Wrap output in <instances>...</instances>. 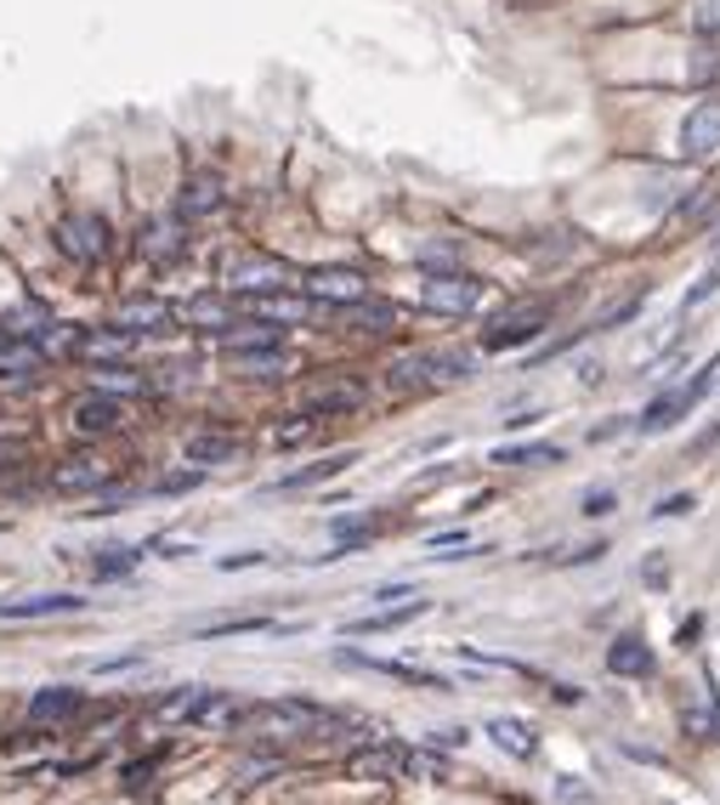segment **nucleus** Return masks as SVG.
Wrapping results in <instances>:
<instances>
[{
	"mask_svg": "<svg viewBox=\"0 0 720 805\" xmlns=\"http://www.w3.org/2000/svg\"><path fill=\"white\" fill-rule=\"evenodd\" d=\"M335 715L318 710L307 698H272V703H250L239 720V732H256V738H307V732H330Z\"/></svg>",
	"mask_w": 720,
	"mask_h": 805,
	"instance_id": "f257e3e1",
	"label": "nucleus"
},
{
	"mask_svg": "<svg viewBox=\"0 0 720 805\" xmlns=\"http://www.w3.org/2000/svg\"><path fill=\"white\" fill-rule=\"evenodd\" d=\"M346 771L352 777H369V783H391V777H426V783H437V777H449V761L432 749H403V743H375L346 761Z\"/></svg>",
	"mask_w": 720,
	"mask_h": 805,
	"instance_id": "f03ea898",
	"label": "nucleus"
},
{
	"mask_svg": "<svg viewBox=\"0 0 720 805\" xmlns=\"http://www.w3.org/2000/svg\"><path fill=\"white\" fill-rule=\"evenodd\" d=\"M228 295H267V290H290L295 284V267L279 261V256H267V250H244V256L228 261Z\"/></svg>",
	"mask_w": 720,
	"mask_h": 805,
	"instance_id": "7ed1b4c3",
	"label": "nucleus"
},
{
	"mask_svg": "<svg viewBox=\"0 0 720 805\" xmlns=\"http://www.w3.org/2000/svg\"><path fill=\"white\" fill-rule=\"evenodd\" d=\"M57 250L74 261V267H97L108 256V244H114V233H108V221L103 216H91V210H74V216H63L57 221Z\"/></svg>",
	"mask_w": 720,
	"mask_h": 805,
	"instance_id": "20e7f679",
	"label": "nucleus"
},
{
	"mask_svg": "<svg viewBox=\"0 0 720 805\" xmlns=\"http://www.w3.org/2000/svg\"><path fill=\"white\" fill-rule=\"evenodd\" d=\"M715 369H720V358H709L692 381H681V386H669V392H658L647 409H641V420H635V432H664V425H676L692 403H698L709 386H715Z\"/></svg>",
	"mask_w": 720,
	"mask_h": 805,
	"instance_id": "39448f33",
	"label": "nucleus"
},
{
	"mask_svg": "<svg viewBox=\"0 0 720 805\" xmlns=\"http://www.w3.org/2000/svg\"><path fill=\"white\" fill-rule=\"evenodd\" d=\"M301 295H312L318 307H358V301H369V279L363 272H352V267H318V272H307L301 279Z\"/></svg>",
	"mask_w": 720,
	"mask_h": 805,
	"instance_id": "423d86ee",
	"label": "nucleus"
},
{
	"mask_svg": "<svg viewBox=\"0 0 720 805\" xmlns=\"http://www.w3.org/2000/svg\"><path fill=\"white\" fill-rule=\"evenodd\" d=\"M432 312H449V318H465L483 307V279H465V272H432L426 290H420Z\"/></svg>",
	"mask_w": 720,
	"mask_h": 805,
	"instance_id": "0eeeda50",
	"label": "nucleus"
},
{
	"mask_svg": "<svg viewBox=\"0 0 720 805\" xmlns=\"http://www.w3.org/2000/svg\"><path fill=\"white\" fill-rule=\"evenodd\" d=\"M681 154H686L692 165H704V159L720 154V97H704V103L686 114V125H681Z\"/></svg>",
	"mask_w": 720,
	"mask_h": 805,
	"instance_id": "6e6552de",
	"label": "nucleus"
},
{
	"mask_svg": "<svg viewBox=\"0 0 720 805\" xmlns=\"http://www.w3.org/2000/svg\"><path fill=\"white\" fill-rule=\"evenodd\" d=\"M108 323H114V330H126V335H159V330L177 323V307L159 301V295H131V301H119V307H114Z\"/></svg>",
	"mask_w": 720,
	"mask_h": 805,
	"instance_id": "1a4fd4ad",
	"label": "nucleus"
},
{
	"mask_svg": "<svg viewBox=\"0 0 720 805\" xmlns=\"http://www.w3.org/2000/svg\"><path fill=\"white\" fill-rule=\"evenodd\" d=\"M250 318L261 323H307L318 312V301L312 295H290V290H267V295H233Z\"/></svg>",
	"mask_w": 720,
	"mask_h": 805,
	"instance_id": "9d476101",
	"label": "nucleus"
},
{
	"mask_svg": "<svg viewBox=\"0 0 720 805\" xmlns=\"http://www.w3.org/2000/svg\"><path fill=\"white\" fill-rule=\"evenodd\" d=\"M544 318H551V307L544 301H533V307H516V312H505L493 330L483 335V346L488 352H511V346H528L533 335H544Z\"/></svg>",
	"mask_w": 720,
	"mask_h": 805,
	"instance_id": "9b49d317",
	"label": "nucleus"
},
{
	"mask_svg": "<svg viewBox=\"0 0 720 805\" xmlns=\"http://www.w3.org/2000/svg\"><path fill=\"white\" fill-rule=\"evenodd\" d=\"M114 460H103V455H74V460H63L57 471H52V488H63V494H97V488H108L114 483Z\"/></svg>",
	"mask_w": 720,
	"mask_h": 805,
	"instance_id": "f8f14e48",
	"label": "nucleus"
},
{
	"mask_svg": "<svg viewBox=\"0 0 720 805\" xmlns=\"http://www.w3.org/2000/svg\"><path fill=\"white\" fill-rule=\"evenodd\" d=\"M340 664H352V669H375V675H391V681H403V687H420V692H454L442 675H432V669H414V664H397V659H363V652H352V647H340L335 652Z\"/></svg>",
	"mask_w": 720,
	"mask_h": 805,
	"instance_id": "ddd939ff",
	"label": "nucleus"
},
{
	"mask_svg": "<svg viewBox=\"0 0 720 805\" xmlns=\"http://www.w3.org/2000/svg\"><path fill=\"white\" fill-rule=\"evenodd\" d=\"M137 250L154 267H165V261H177L182 250H188V233H182V216H165V221H147V228L137 233Z\"/></svg>",
	"mask_w": 720,
	"mask_h": 805,
	"instance_id": "4468645a",
	"label": "nucleus"
},
{
	"mask_svg": "<svg viewBox=\"0 0 720 805\" xmlns=\"http://www.w3.org/2000/svg\"><path fill=\"white\" fill-rule=\"evenodd\" d=\"M715 216H720V188H692L681 205H676V216H669V233H676V239L704 233Z\"/></svg>",
	"mask_w": 720,
	"mask_h": 805,
	"instance_id": "2eb2a0df",
	"label": "nucleus"
},
{
	"mask_svg": "<svg viewBox=\"0 0 720 805\" xmlns=\"http://www.w3.org/2000/svg\"><path fill=\"white\" fill-rule=\"evenodd\" d=\"M86 596H68V590H52V596H23V601H0V618L17 624V618H57V613H80Z\"/></svg>",
	"mask_w": 720,
	"mask_h": 805,
	"instance_id": "dca6fc26",
	"label": "nucleus"
},
{
	"mask_svg": "<svg viewBox=\"0 0 720 805\" xmlns=\"http://www.w3.org/2000/svg\"><path fill=\"white\" fill-rule=\"evenodd\" d=\"M86 710V692L80 687H46V692H35L29 698V720L35 726H46V720H74V715H80Z\"/></svg>",
	"mask_w": 720,
	"mask_h": 805,
	"instance_id": "f3484780",
	"label": "nucleus"
},
{
	"mask_svg": "<svg viewBox=\"0 0 720 805\" xmlns=\"http://www.w3.org/2000/svg\"><path fill=\"white\" fill-rule=\"evenodd\" d=\"M126 420V409H119V397H103V392H91L74 403V432H86V437H103L114 432V425Z\"/></svg>",
	"mask_w": 720,
	"mask_h": 805,
	"instance_id": "a211bd4d",
	"label": "nucleus"
},
{
	"mask_svg": "<svg viewBox=\"0 0 720 805\" xmlns=\"http://www.w3.org/2000/svg\"><path fill=\"white\" fill-rule=\"evenodd\" d=\"M420 613H426V601L409 596V601H397V608H381V613H369V618H352V624H346V636H386V630H403V624H414Z\"/></svg>",
	"mask_w": 720,
	"mask_h": 805,
	"instance_id": "6ab92c4d",
	"label": "nucleus"
},
{
	"mask_svg": "<svg viewBox=\"0 0 720 805\" xmlns=\"http://www.w3.org/2000/svg\"><path fill=\"white\" fill-rule=\"evenodd\" d=\"M221 205H228V193H221L216 176H188L182 182V199H177V210L182 221H198V216H216Z\"/></svg>",
	"mask_w": 720,
	"mask_h": 805,
	"instance_id": "aec40b11",
	"label": "nucleus"
},
{
	"mask_svg": "<svg viewBox=\"0 0 720 805\" xmlns=\"http://www.w3.org/2000/svg\"><path fill=\"white\" fill-rule=\"evenodd\" d=\"M233 312H239V301H228V295H193V301H188V307H182L177 318H188L193 330H210V335H221L228 323H239Z\"/></svg>",
	"mask_w": 720,
	"mask_h": 805,
	"instance_id": "412c9836",
	"label": "nucleus"
},
{
	"mask_svg": "<svg viewBox=\"0 0 720 805\" xmlns=\"http://www.w3.org/2000/svg\"><path fill=\"white\" fill-rule=\"evenodd\" d=\"M91 392H103V397H142L147 374L126 369V363H91Z\"/></svg>",
	"mask_w": 720,
	"mask_h": 805,
	"instance_id": "4be33fe9",
	"label": "nucleus"
},
{
	"mask_svg": "<svg viewBox=\"0 0 720 805\" xmlns=\"http://www.w3.org/2000/svg\"><path fill=\"white\" fill-rule=\"evenodd\" d=\"M386 534V516H352V522H335V550H330V557H358V550H369V545H375Z\"/></svg>",
	"mask_w": 720,
	"mask_h": 805,
	"instance_id": "5701e85b",
	"label": "nucleus"
},
{
	"mask_svg": "<svg viewBox=\"0 0 720 805\" xmlns=\"http://www.w3.org/2000/svg\"><path fill=\"white\" fill-rule=\"evenodd\" d=\"M131 341L137 335H126V330H91V335H80V352H74V358H86V363H119L131 352Z\"/></svg>",
	"mask_w": 720,
	"mask_h": 805,
	"instance_id": "b1692460",
	"label": "nucleus"
},
{
	"mask_svg": "<svg viewBox=\"0 0 720 805\" xmlns=\"http://www.w3.org/2000/svg\"><path fill=\"white\" fill-rule=\"evenodd\" d=\"M244 710H250V703H244V698H228V692H205V703H198L193 726H210V732H233V726L244 720Z\"/></svg>",
	"mask_w": 720,
	"mask_h": 805,
	"instance_id": "393cba45",
	"label": "nucleus"
},
{
	"mask_svg": "<svg viewBox=\"0 0 720 805\" xmlns=\"http://www.w3.org/2000/svg\"><path fill=\"white\" fill-rule=\"evenodd\" d=\"M228 369H239V374H284V369H295V358H290V352H284V341H279V346L228 352Z\"/></svg>",
	"mask_w": 720,
	"mask_h": 805,
	"instance_id": "a878e982",
	"label": "nucleus"
},
{
	"mask_svg": "<svg viewBox=\"0 0 720 805\" xmlns=\"http://www.w3.org/2000/svg\"><path fill=\"white\" fill-rule=\"evenodd\" d=\"M607 669L613 675H653V647L641 636H618L607 647Z\"/></svg>",
	"mask_w": 720,
	"mask_h": 805,
	"instance_id": "bb28decb",
	"label": "nucleus"
},
{
	"mask_svg": "<svg viewBox=\"0 0 720 805\" xmlns=\"http://www.w3.org/2000/svg\"><path fill=\"white\" fill-rule=\"evenodd\" d=\"M205 692H210V687H177L170 698L154 703V720H159V726H182V720L193 726V715H198V703H205Z\"/></svg>",
	"mask_w": 720,
	"mask_h": 805,
	"instance_id": "cd10ccee",
	"label": "nucleus"
},
{
	"mask_svg": "<svg viewBox=\"0 0 720 805\" xmlns=\"http://www.w3.org/2000/svg\"><path fill=\"white\" fill-rule=\"evenodd\" d=\"M182 455H188L193 465H221V460L239 455V437H228V432H193Z\"/></svg>",
	"mask_w": 720,
	"mask_h": 805,
	"instance_id": "c85d7f7f",
	"label": "nucleus"
},
{
	"mask_svg": "<svg viewBox=\"0 0 720 805\" xmlns=\"http://www.w3.org/2000/svg\"><path fill=\"white\" fill-rule=\"evenodd\" d=\"M267 630H279L272 618H261V613H244V618H216V624H205L198 630V641H228V636H267Z\"/></svg>",
	"mask_w": 720,
	"mask_h": 805,
	"instance_id": "c756f323",
	"label": "nucleus"
},
{
	"mask_svg": "<svg viewBox=\"0 0 720 805\" xmlns=\"http://www.w3.org/2000/svg\"><path fill=\"white\" fill-rule=\"evenodd\" d=\"M488 738L500 743L505 754H516V761H528V754L539 749V738H533V726H523V720H493V726H488Z\"/></svg>",
	"mask_w": 720,
	"mask_h": 805,
	"instance_id": "7c9ffc66",
	"label": "nucleus"
},
{
	"mask_svg": "<svg viewBox=\"0 0 720 805\" xmlns=\"http://www.w3.org/2000/svg\"><path fill=\"white\" fill-rule=\"evenodd\" d=\"M556 443H523V448H493V465H556Z\"/></svg>",
	"mask_w": 720,
	"mask_h": 805,
	"instance_id": "2f4dec72",
	"label": "nucleus"
},
{
	"mask_svg": "<svg viewBox=\"0 0 720 805\" xmlns=\"http://www.w3.org/2000/svg\"><path fill=\"white\" fill-rule=\"evenodd\" d=\"M137 562H142V550H137V545H108L103 557L91 562V573H97V578H126Z\"/></svg>",
	"mask_w": 720,
	"mask_h": 805,
	"instance_id": "473e14b6",
	"label": "nucleus"
},
{
	"mask_svg": "<svg viewBox=\"0 0 720 805\" xmlns=\"http://www.w3.org/2000/svg\"><path fill=\"white\" fill-rule=\"evenodd\" d=\"M363 403V386L358 381H340V386H330V392H318L312 403H307V414H330V409H358Z\"/></svg>",
	"mask_w": 720,
	"mask_h": 805,
	"instance_id": "72a5a7b5",
	"label": "nucleus"
},
{
	"mask_svg": "<svg viewBox=\"0 0 720 805\" xmlns=\"http://www.w3.org/2000/svg\"><path fill=\"white\" fill-rule=\"evenodd\" d=\"M352 465V455H330V460H318V465H307V471H290L279 488H312V483H324V476H335V471H346Z\"/></svg>",
	"mask_w": 720,
	"mask_h": 805,
	"instance_id": "f704fd0d",
	"label": "nucleus"
},
{
	"mask_svg": "<svg viewBox=\"0 0 720 805\" xmlns=\"http://www.w3.org/2000/svg\"><path fill=\"white\" fill-rule=\"evenodd\" d=\"M715 290H720V261H715V267L704 272V279H698V284H692V290H686V301H681V312H698V307H704V301H709Z\"/></svg>",
	"mask_w": 720,
	"mask_h": 805,
	"instance_id": "c9c22d12",
	"label": "nucleus"
},
{
	"mask_svg": "<svg viewBox=\"0 0 720 805\" xmlns=\"http://www.w3.org/2000/svg\"><path fill=\"white\" fill-rule=\"evenodd\" d=\"M692 17L704 35H720V0H692Z\"/></svg>",
	"mask_w": 720,
	"mask_h": 805,
	"instance_id": "e433bc0d",
	"label": "nucleus"
},
{
	"mask_svg": "<svg viewBox=\"0 0 720 805\" xmlns=\"http://www.w3.org/2000/svg\"><path fill=\"white\" fill-rule=\"evenodd\" d=\"M692 506H698V499H692V494H669V499H664V506H658L653 516H658V522H664V516H686Z\"/></svg>",
	"mask_w": 720,
	"mask_h": 805,
	"instance_id": "4c0bfd02",
	"label": "nucleus"
},
{
	"mask_svg": "<svg viewBox=\"0 0 720 805\" xmlns=\"http://www.w3.org/2000/svg\"><path fill=\"white\" fill-rule=\"evenodd\" d=\"M267 550H239V557H221V573H239V567H261Z\"/></svg>",
	"mask_w": 720,
	"mask_h": 805,
	"instance_id": "58836bf2",
	"label": "nucleus"
},
{
	"mask_svg": "<svg viewBox=\"0 0 720 805\" xmlns=\"http://www.w3.org/2000/svg\"><path fill=\"white\" fill-rule=\"evenodd\" d=\"M613 506H618V499H613L607 488H590V499H584V516H607Z\"/></svg>",
	"mask_w": 720,
	"mask_h": 805,
	"instance_id": "ea45409f",
	"label": "nucleus"
},
{
	"mask_svg": "<svg viewBox=\"0 0 720 805\" xmlns=\"http://www.w3.org/2000/svg\"><path fill=\"white\" fill-rule=\"evenodd\" d=\"M301 437H312V420H290V425H279V443H301Z\"/></svg>",
	"mask_w": 720,
	"mask_h": 805,
	"instance_id": "a19ab883",
	"label": "nucleus"
},
{
	"mask_svg": "<svg viewBox=\"0 0 720 805\" xmlns=\"http://www.w3.org/2000/svg\"><path fill=\"white\" fill-rule=\"evenodd\" d=\"M409 596H414V585H381V590H375L381 608H391V601H409Z\"/></svg>",
	"mask_w": 720,
	"mask_h": 805,
	"instance_id": "79ce46f5",
	"label": "nucleus"
},
{
	"mask_svg": "<svg viewBox=\"0 0 720 805\" xmlns=\"http://www.w3.org/2000/svg\"><path fill=\"white\" fill-rule=\"evenodd\" d=\"M198 483V471H182V476H165L159 483V494H182V488H193Z\"/></svg>",
	"mask_w": 720,
	"mask_h": 805,
	"instance_id": "37998d69",
	"label": "nucleus"
}]
</instances>
